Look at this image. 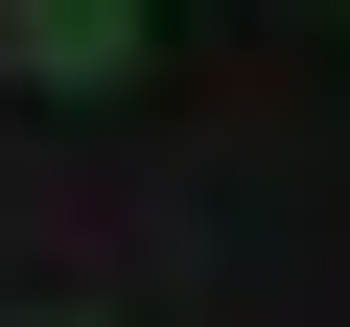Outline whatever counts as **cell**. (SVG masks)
<instances>
[{"label": "cell", "mask_w": 350, "mask_h": 327, "mask_svg": "<svg viewBox=\"0 0 350 327\" xmlns=\"http://www.w3.org/2000/svg\"><path fill=\"white\" fill-rule=\"evenodd\" d=\"M0 70L24 94H117L140 70V0H0Z\"/></svg>", "instance_id": "6da1fadb"}, {"label": "cell", "mask_w": 350, "mask_h": 327, "mask_svg": "<svg viewBox=\"0 0 350 327\" xmlns=\"http://www.w3.org/2000/svg\"><path fill=\"white\" fill-rule=\"evenodd\" d=\"M47 327H70V304H47Z\"/></svg>", "instance_id": "7a4b0ae2"}]
</instances>
